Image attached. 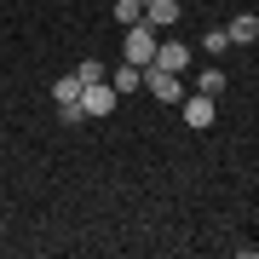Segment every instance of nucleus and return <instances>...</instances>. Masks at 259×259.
Instances as JSON below:
<instances>
[{
    "instance_id": "ddd939ff",
    "label": "nucleus",
    "mask_w": 259,
    "mask_h": 259,
    "mask_svg": "<svg viewBox=\"0 0 259 259\" xmlns=\"http://www.w3.org/2000/svg\"><path fill=\"white\" fill-rule=\"evenodd\" d=\"M202 47H207V52H231V35H225V29H207Z\"/></svg>"
},
{
    "instance_id": "0eeeda50",
    "label": "nucleus",
    "mask_w": 259,
    "mask_h": 259,
    "mask_svg": "<svg viewBox=\"0 0 259 259\" xmlns=\"http://www.w3.org/2000/svg\"><path fill=\"white\" fill-rule=\"evenodd\" d=\"M225 35H231V47H253V40H259V18H253V12H236Z\"/></svg>"
},
{
    "instance_id": "9d476101",
    "label": "nucleus",
    "mask_w": 259,
    "mask_h": 259,
    "mask_svg": "<svg viewBox=\"0 0 259 259\" xmlns=\"http://www.w3.org/2000/svg\"><path fill=\"white\" fill-rule=\"evenodd\" d=\"M52 104H81V81H75V69L64 81H52Z\"/></svg>"
},
{
    "instance_id": "7ed1b4c3",
    "label": "nucleus",
    "mask_w": 259,
    "mask_h": 259,
    "mask_svg": "<svg viewBox=\"0 0 259 259\" xmlns=\"http://www.w3.org/2000/svg\"><path fill=\"white\" fill-rule=\"evenodd\" d=\"M115 104H121V93H115L110 81H93V87H81V110H87V115H110Z\"/></svg>"
},
{
    "instance_id": "6e6552de",
    "label": "nucleus",
    "mask_w": 259,
    "mask_h": 259,
    "mask_svg": "<svg viewBox=\"0 0 259 259\" xmlns=\"http://www.w3.org/2000/svg\"><path fill=\"white\" fill-rule=\"evenodd\" d=\"M110 87H115L121 98H127V93H139V87H144V69H139V64H121V69L110 75Z\"/></svg>"
},
{
    "instance_id": "f8f14e48",
    "label": "nucleus",
    "mask_w": 259,
    "mask_h": 259,
    "mask_svg": "<svg viewBox=\"0 0 259 259\" xmlns=\"http://www.w3.org/2000/svg\"><path fill=\"white\" fill-rule=\"evenodd\" d=\"M202 93H207V98L225 93V69H202Z\"/></svg>"
},
{
    "instance_id": "423d86ee",
    "label": "nucleus",
    "mask_w": 259,
    "mask_h": 259,
    "mask_svg": "<svg viewBox=\"0 0 259 259\" xmlns=\"http://www.w3.org/2000/svg\"><path fill=\"white\" fill-rule=\"evenodd\" d=\"M179 18H185L179 0H150V6H144V23H150V29H173Z\"/></svg>"
},
{
    "instance_id": "f03ea898",
    "label": "nucleus",
    "mask_w": 259,
    "mask_h": 259,
    "mask_svg": "<svg viewBox=\"0 0 259 259\" xmlns=\"http://www.w3.org/2000/svg\"><path fill=\"white\" fill-rule=\"evenodd\" d=\"M144 93H150V98H161V104H179V98H185V87H179V75H167V69H156V64H144Z\"/></svg>"
},
{
    "instance_id": "9b49d317",
    "label": "nucleus",
    "mask_w": 259,
    "mask_h": 259,
    "mask_svg": "<svg viewBox=\"0 0 259 259\" xmlns=\"http://www.w3.org/2000/svg\"><path fill=\"white\" fill-rule=\"evenodd\" d=\"M115 23H121V29L144 23V0H115Z\"/></svg>"
},
{
    "instance_id": "20e7f679",
    "label": "nucleus",
    "mask_w": 259,
    "mask_h": 259,
    "mask_svg": "<svg viewBox=\"0 0 259 259\" xmlns=\"http://www.w3.org/2000/svg\"><path fill=\"white\" fill-rule=\"evenodd\" d=\"M150 64L167 69V75H179V69L190 64V47H185V40H156V58H150Z\"/></svg>"
},
{
    "instance_id": "4468645a",
    "label": "nucleus",
    "mask_w": 259,
    "mask_h": 259,
    "mask_svg": "<svg viewBox=\"0 0 259 259\" xmlns=\"http://www.w3.org/2000/svg\"><path fill=\"white\" fill-rule=\"evenodd\" d=\"M144 6H150V0H144Z\"/></svg>"
},
{
    "instance_id": "1a4fd4ad",
    "label": "nucleus",
    "mask_w": 259,
    "mask_h": 259,
    "mask_svg": "<svg viewBox=\"0 0 259 259\" xmlns=\"http://www.w3.org/2000/svg\"><path fill=\"white\" fill-rule=\"evenodd\" d=\"M75 81H81V87H93V81H110L104 58H81V64H75Z\"/></svg>"
},
{
    "instance_id": "f257e3e1",
    "label": "nucleus",
    "mask_w": 259,
    "mask_h": 259,
    "mask_svg": "<svg viewBox=\"0 0 259 259\" xmlns=\"http://www.w3.org/2000/svg\"><path fill=\"white\" fill-rule=\"evenodd\" d=\"M121 58L144 69L150 58H156V29H150V23H133V29H127V40H121Z\"/></svg>"
},
{
    "instance_id": "39448f33",
    "label": "nucleus",
    "mask_w": 259,
    "mask_h": 259,
    "mask_svg": "<svg viewBox=\"0 0 259 259\" xmlns=\"http://www.w3.org/2000/svg\"><path fill=\"white\" fill-rule=\"evenodd\" d=\"M213 115H219V104H213L207 93H196V98H185V127H196V133H207V127H213Z\"/></svg>"
}]
</instances>
